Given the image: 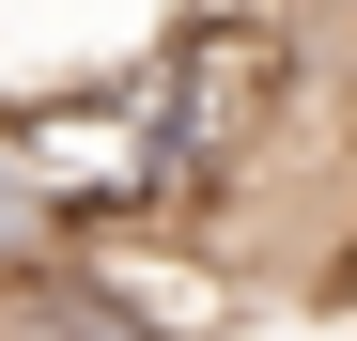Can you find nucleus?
Segmentation results:
<instances>
[{
	"mask_svg": "<svg viewBox=\"0 0 357 341\" xmlns=\"http://www.w3.org/2000/svg\"><path fill=\"white\" fill-rule=\"evenodd\" d=\"M63 279H78V310L109 341H202L264 295L249 264H218L202 233H171V217H109V233H63Z\"/></svg>",
	"mask_w": 357,
	"mask_h": 341,
	"instance_id": "nucleus-1",
	"label": "nucleus"
}]
</instances>
